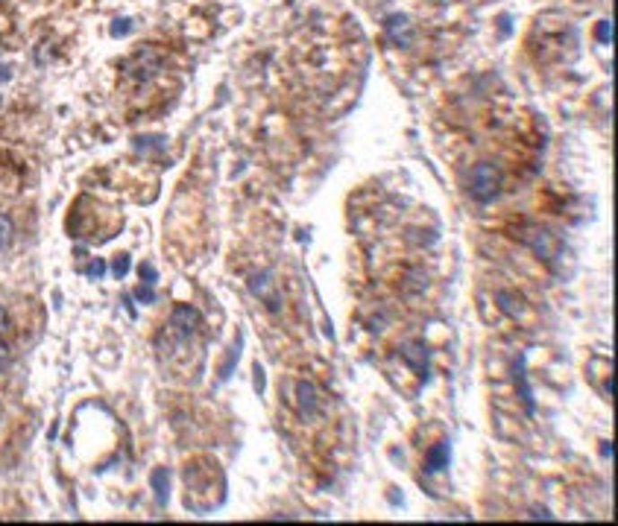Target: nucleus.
<instances>
[{"label": "nucleus", "instance_id": "f8f14e48", "mask_svg": "<svg viewBox=\"0 0 618 526\" xmlns=\"http://www.w3.org/2000/svg\"><path fill=\"white\" fill-rule=\"evenodd\" d=\"M138 298L141 301H156V293L150 289V284H144V287H138Z\"/></svg>", "mask_w": 618, "mask_h": 526}, {"label": "nucleus", "instance_id": "0eeeda50", "mask_svg": "<svg viewBox=\"0 0 618 526\" xmlns=\"http://www.w3.org/2000/svg\"><path fill=\"white\" fill-rule=\"evenodd\" d=\"M448 465V444H437L431 453H428V471H443V468Z\"/></svg>", "mask_w": 618, "mask_h": 526}, {"label": "nucleus", "instance_id": "f03ea898", "mask_svg": "<svg viewBox=\"0 0 618 526\" xmlns=\"http://www.w3.org/2000/svg\"><path fill=\"white\" fill-rule=\"evenodd\" d=\"M469 194L478 203H490L499 196V173L492 164H474L469 173Z\"/></svg>", "mask_w": 618, "mask_h": 526}, {"label": "nucleus", "instance_id": "2eb2a0df", "mask_svg": "<svg viewBox=\"0 0 618 526\" xmlns=\"http://www.w3.org/2000/svg\"><path fill=\"white\" fill-rule=\"evenodd\" d=\"M103 270H106V266H103V261H94V266H91V275H97V278H100V275H103Z\"/></svg>", "mask_w": 618, "mask_h": 526}, {"label": "nucleus", "instance_id": "39448f33", "mask_svg": "<svg viewBox=\"0 0 618 526\" xmlns=\"http://www.w3.org/2000/svg\"><path fill=\"white\" fill-rule=\"evenodd\" d=\"M402 357L407 363H411L419 375H425V368H428V357H425V349L422 345H407V349L402 351Z\"/></svg>", "mask_w": 618, "mask_h": 526}, {"label": "nucleus", "instance_id": "7ed1b4c3", "mask_svg": "<svg viewBox=\"0 0 618 526\" xmlns=\"http://www.w3.org/2000/svg\"><path fill=\"white\" fill-rule=\"evenodd\" d=\"M296 404H300L302 418H314L319 412V392H317V386L308 384V380L296 384Z\"/></svg>", "mask_w": 618, "mask_h": 526}, {"label": "nucleus", "instance_id": "9b49d317", "mask_svg": "<svg viewBox=\"0 0 618 526\" xmlns=\"http://www.w3.org/2000/svg\"><path fill=\"white\" fill-rule=\"evenodd\" d=\"M112 270H115V275H118V278H124V275H126V270H129V257H126V254H120L118 261H115Z\"/></svg>", "mask_w": 618, "mask_h": 526}, {"label": "nucleus", "instance_id": "6e6552de", "mask_svg": "<svg viewBox=\"0 0 618 526\" xmlns=\"http://www.w3.org/2000/svg\"><path fill=\"white\" fill-rule=\"evenodd\" d=\"M9 243H13V220L6 214H0V252H4Z\"/></svg>", "mask_w": 618, "mask_h": 526}, {"label": "nucleus", "instance_id": "9d476101", "mask_svg": "<svg viewBox=\"0 0 618 526\" xmlns=\"http://www.w3.org/2000/svg\"><path fill=\"white\" fill-rule=\"evenodd\" d=\"M138 275L141 278H144V284H156V270H152V266L150 263H141V270H138Z\"/></svg>", "mask_w": 618, "mask_h": 526}, {"label": "nucleus", "instance_id": "1a4fd4ad", "mask_svg": "<svg viewBox=\"0 0 618 526\" xmlns=\"http://www.w3.org/2000/svg\"><path fill=\"white\" fill-rule=\"evenodd\" d=\"M152 486H156V497H159L161 503L168 500V474H164L161 468H159L156 474H152Z\"/></svg>", "mask_w": 618, "mask_h": 526}, {"label": "nucleus", "instance_id": "423d86ee", "mask_svg": "<svg viewBox=\"0 0 618 526\" xmlns=\"http://www.w3.org/2000/svg\"><path fill=\"white\" fill-rule=\"evenodd\" d=\"M387 30H390V36H393V41L396 44H411V24H407L405 18H390V24H387Z\"/></svg>", "mask_w": 618, "mask_h": 526}, {"label": "nucleus", "instance_id": "ddd939ff", "mask_svg": "<svg viewBox=\"0 0 618 526\" xmlns=\"http://www.w3.org/2000/svg\"><path fill=\"white\" fill-rule=\"evenodd\" d=\"M6 363H9V349H6L4 337H0V368H6Z\"/></svg>", "mask_w": 618, "mask_h": 526}, {"label": "nucleus", "instance_id": "20e7f679", "mask_svg": "<svg viewBox=\"0 0 618 526\" xmlns=\"http://www.w3.org/2000/svg\"><path fill=\"white\" fill-rule=\"evenodd\" d=\"M518 237H522L527 246H531V249L536 252V254H543L545 261H554V254H557V249H554V240H551V234L548 231H536V229H527L525 234H518Z\"/></svg>", "mask_w": 618, "mask_h": 526}, {"label": "nucleus", "instance_id": "f257e3e1", "mask_svg": "<svg viewBox=\"0 0 618 526\" xmlns=\"http://www.w3.org/2000/svg\"><path fill=\"white\" fill-rule=\"evenodd\" d=\"M168 91V65L164 53L156 47H138L120 68V94L126 97L132 108H156L164 103Z\"/></svg>", "mask_w": 618, "mask_h": 526}, {"label": "nucleus", "instance_id": "4468645a", "mask_svg": "<svg viewBox=\"0 0 618 526\" xmlns=\"http://www.w3.org/2000/svg\"><path fill=\"white\" fill-rule=\"evenodd\" d=\"M6 328H9V322H6V310L0 307V337H4V333H6Z\"/></svg>", "mask_w": 618, "mask_h": 526}]
</instances>
